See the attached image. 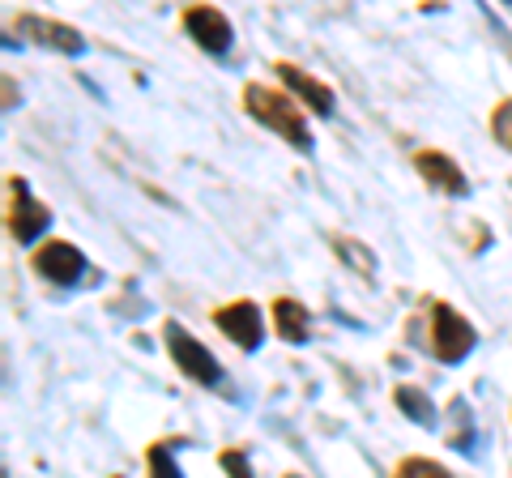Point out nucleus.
Masks as SVG:
<instances>
[{
    "label": "nucleus",
    "mask_w": 512,
    "mask_h": 478,
    "mask_svg": "<svg viewBox=\"0 0 512 478\" xmlns=\"http://www.w3.org/2000/svg\"><path fill=\"white\" fill-rule=\"evenodd\" d=\"M244 111L256 124H265L269 133L291 141L295 150H312V133H308V120H303L295 94H282V90H269V86H248L244 90Z\"/></svg>",
    "instance_id": "nucleus-1"
},
{
    "label": "nucleus",
    "mask_w": 512,
    "mask_h": 478,
    "mask_svg": "<svg viewBox=\"0 0 512 478\" xmlns=\"http://www.w3.org/2000/svg\"><path fill=\"white\" fill-rule=\"evenodd\" d=\"M474 342H478L474 325L461 312L448 308L444 299H436V304H431V333H427L431 355H436L440 363H461V359H470Z\"/></svg>",
    "instance_id": "nucleus-2"
},
{
    "label": "nucleus",
    "mask_w": 512,
    "mask_h": 478,
    "mask_svg": "<svg viewBox=\"0 0 512 478\" xmlns=\"http://www.w3.org/2000/svg\"><path fill=\"white\" fill-rule=\"evenodd\" d=\"M5 222H9V235L18 244H35V239L52 227V210L30 193V184L22 175H9V205H5Z\"/></svg>",
    "instance_id": "nucleus-3"
},
{
    "label": "nucleus",
    "mask_w": 512,
    "mask_h": 478,
    "mask_svg": "<svg viewBox=\"0 0 512 478\" xmlns=\"http://www.w3.org/2000/svg\"><path fill=\"white\" fill-rule=\"evenodd\" d=\"M167 350H171V359H175V368H180L184 376H192L197 385H205V389H214V385H222V368H218V359L205 350L192 333L180 325V321H167Z\"/></svg>",
    "instance_id": "nucleus-4"
},
{
    "label": "nucleus",
    "mask_w": 512,
    "mask_h": 478,
    "mask_svg": "<svg viewBox=\"0 0 512 478\" xmlns=\"http://www.w3.org/2000/svg\"><path fill=\"white\" fill-rule=\"evenodd\" d=\"M35 269H39V278L56 282V286H77L90 265L82 257V248H73L69 239H52V244H43L35 252Z\"/></svg>",
    "instance_id": "nucleus-5"
},
{
    "label": "nucleus",
    "mask_w": 512,
    "mask_h": 478,
    "mask_svg": "<svg viewBox=\"0 0 512 478\" xmlns=\"http://www.w3.org/2000/svg\"><path fill=\"white\" fill-rule=\"evenodd\" d=\"M184 30H188V39L201 47V52H210V56H227L231 52V22L222 18V13L214 5H192L184 13Z\"/></svg>",
    "instance_id": "nucleus-6"
},
{
    "label": "nucleus",
    "mask_w": 512,
    "mask_h": 478,
    "mask_svg": "<svg viewBox=\"0 0 512 478\" xmlns=\"http://www.w3.org/2000/svg\"><path fill=\"white\" fill-rule=\"evenodd\" d=\"M13 30L26 35L30 43H39V47H52V52H60V56H82L86 52V39L77 35L73 26L52 22V18H39V13H22V18L13 22Z\"/></svg>",
    "instance_id": "nucleus-7"
},
{
    "label": "nucleus",
    "mask_w": 512,
    "mask_h": 478,
    "mask_svg": "<svg viewBox=\"0 0 512 478\" xmlns=\"http://www.w3.org/2000/svg\"><path fill=\"white\" fill-rule=\"evenodd\" d=\"M214 325L227 333V338L239 346V350H256L265 338V321H261V308L252 304V299H235V304L218 308L214 312Z\"/></svg>",
    "instance_id": "nucleus-8"
},
{
    "label": "nucleus",
    "mask_w": 512,
    "mask_h": 478,
    "mask_svg": "<svg viewBox=\"0 0 512 478\" xmlns=\"http://www.w3.org/2000/svg\"><path fill=\"white\" fill-rule=\"evenodd\" d=\"M414 167H419L423 180L436 184L444 197H466L470 193V180L461 175V167L448 154H440V150H419V154H414Z\"/></svg>",
    "instance_id": "nucleus-9"
},
{
    "label": "nucleus",
    "mask_w": 512,
    "mask_h": 478,
    "mask_svg": "<svg viewBox=\"0 0 512 478\" xmlns=\"http://www.w3.org/2000/svg\"><path fill=\"white\" fill-rule=\"evenodd\" d=\"M274 69H278V77L286 82V90H291L295 99L308 103V107L316 111V116H333V90H329L325 82H316L312 73H303L299 65H286V60H278Z\"/></svg>",
    "instance_id": "nucleus-10"
},
{
    "label": "nucleus",
    "mask_w": 512,
    "mask_h": 478,
    "mask_svg": "<svg viewBox=\"0 0 512 478\" xmlns=\"http://www.w3.org/2000/svg\"><path fill=\"white\" fill-rule=\"evenodd\" d=\"M274 321H278V333L291 346H303L308 342V333H312V316H308V308L299 304V299H278L274 304Z\"/></svg>",
    "instance_id": "nucleus-11"
},
{
    "label": "nucleus",
    "mask_w": 512,
    "mask_h": 478,
    "mask_svg": "<svg viewBox=\"0 0 512 478\" xmlns=\"http://www.w3.org/2000/svg\"><path fill=\"white\" fill-rule=\"evenodd\" d=\"M393 402L402 406V414L410 423H423V427H431L436 423V410H431V397L423 393V389H414V385H402L393 393Z\"/></svg>",
    "instance_id": "nucleus-12"
},
{
    "label": "nucleus",
    "mask_w": 512,
    "mask_h": 478,
    "mask_svg": "<svg viewBox=\"0 0 512 478\" xmlns=\"http://www.w3.org/2000/svg\"><path fill=\"white\" fill-rule=\"evenodd\" d=\"M397 474H402V478H444L448 470L440 466V461H427V457H406L402 466H397Z\"/></svg>",
    "instance_id": "nucleus-13"
},
{
    "label": "nucleus",
    "mask_w": 512,
    "mask_h": 478,
    "mask_svg": "<svg viewBox=\"0 0 512 478\" xmlns=\"http://www.w3.org/2000/svg\"><path fill=\"white\" fill-rule=\"evenodd\" d=\"M146 457H150V466H154L158 474H167V478H175V474H180V466H175V457H171V449H167V444H154V449H150Z\"/></svg>",
    "instance_id": "nucleus-14"
},
{
    "label": "nucleus",
    "mask_w": 512,
    "mask_h": 478,
    "mask_svg": "<svg viewBox=\"0 0 512 478\" xmlns=\"http://www.w3.org/2000/svg\"><path fill=\"white\" fill-rule=\"evenodd\" d=\"M338 252H342V257L350 261V265H363V274H372V252H367V248H355V244H350V239H338Z\"/></svg>",
    "instance_id": "nucleus-15"
},
{
    "label": "nucleus",
    "mask_w": 512,
    "mask_h": 478,
    "mask_svg": "<svg viewBox=\"0 0 512 478\" xmlns=\"http://www.w3.org/2000/svg\"><path fill=\"white\" fill-rule=\"evenodd\" d=\"M222 466L235 470V474H248V457L244 453H222Z\"/></svg>",
    "instance_id": "nucleus-16"
},
{
    "label": "nucleus",
    "mask_w": 512,
    "mask_h": 478,
    "mask_svg": "<svg viewBox=\"0 0 512 478\" xmlns=\"http://www.w3.org/2000/svg\"><path fill=\"white\" fill-rule=\"evenodd\" d=\"M504 5H512V0H504Z\"/></svg>",
    "instance_id": "nucleus-17"
}]
</instances>
